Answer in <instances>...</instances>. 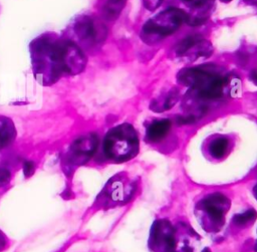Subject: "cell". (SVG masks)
Here are the masks:
<instances>
[{
	"label": "cell",
	"instance_id": "1",
	"mask_svg": "<svg viewBox=\"0 0 257 252\" xmlns=\"http://www.w3.org/2000/svg\"><path fill=\"white\" fill-rule=\"evenodd\" d=\"M32 69L36 80L43 85H51L64 73L63 39L49 32L35 38L30 43Z\"/></svg>",
	"mask_w": 257,
	"mask_h": 252
},
{
	"label": "cell",
	"instance_id": "2",
	"mask_svg": "<svg viewBox=\"0 0 257 252\" xmlns=\"http://www.w3.org/2000/svg\"><path fill=\"white\" fill-rule=\"evenodd\" d=\"M179 83L190 87L202 99H217L223 95L227 78L210 66L185 68L178 74Z\"/></svg>",
	"mask_w": 257,
	"mask_h": 252
},
{
	"label": "cell",
	"instance_id": "3",
	"mask_svg": "<svg viewBox=\"0 0 257 252\" xmlns=\"http://www.w3.org/2000/svg\"><path fill=\"white\" fill-rule=\"evenodd\" d=\"M139 138L136 130L128 123L110 129L103 139L102 150L105 157L121 163L134 158L139 152Z\"/></svg>",
	"mask_w": 257,
	"mask_h": 252
},
{
	"label": "cell",
	"instance_id": "4",
	"mask_svg": "<svg viewBox=\"0 0 257 252\" xmlns=\"http://www.w3.org/2000/svg\"><path fill=\"white\" fill-rule=\"evenodd\" d=\"M189 15L179 8H169L149 19L143 26V35L147 38H163L175 33Z\"/></svg>",
	"mask_w": 257,
	"mask_h": 252
},
{
	"label": "cell",
	"instance_id": "5",
	"mask_svg": "<svg viewBox=\"0 0 257 252\" xmlns=\"http://www.w3.org/2000/svg\"><path fill=\"white\" fill-rule=\"evenodd\" d=\"M149 244L156 252H176L175 230L170 222L159 220L151 229Z\"/></svg>",
	"mask_w": 257,
	"mask_h": 252
},
{
	"label": "cell",
	"instance_id": "6",
	"mask_svg": "<svg viewBox=\"0 0 257 252\" xmlns=\"http://www.w3.org/2000/svg\"><path fill=\"white\" fill-rule=\"evenodd\" d=\"M198 207L202 210L207 219L213 223L214 227H221L224 222L226 212L230 208V201L221 193H213L206 196L199 204Z\"/></svg>",
	"mask_w": 257,
	"mask_h": 252
},
{
	"label": "cell",
	"instance_id": "7",
	"mask_svg": "<svg viewBox=\"0 0 257 252\" xmlns=\"http://www.w3.org/2000/svg\"><path fill=\"white\" fill-rule=\"evenodd\" d=\"M98 146V138L95 134H87L77 138L69 147L67 161L72 165L86 163L95 153Z\"/></svg>",
	"mask_w": 257,
	"mask_h": 252
},
{
	"label": "cell",
	"instance_id": "8",
	"mask_svg": "<svg viewBox=\"0 0 257 252\" xmlns=\"http://www.w3.org/2000/svg\"><path fill=\"white\" fill-rule=\"evenodd\" d=\"M76 36L85 45H92L104 38L105 28L89 16L80 17L73 26Z\"/></svg>",
	"mask_w": 257,
	"mask_h": 252
},
{
	"label": "cell",
	"instance_id": "9",
	"mask_svg": "<svg viewBox=\"0 0 257 252\" xmlns=\"http://www.w3.org/2000/svg\"><path fill=\"white\" fill-rule=\"evenodd\" d=\"M86 65V56L75 42L63 39V68L65 74L80 73Z\"/></svg>",
	"mask_w": 257,
	"mask_h": 252
},
{
	"label": "cell",
	"instance_id": "10",
	"mask_svg": "<svg viewBox=\"0 0 257 252\" xmlns=\"http://www.w3.org/2000/svg\"><path fill=\"white\" fill-rule=\"evenodd\" d=\"M210 44L199 34H191L182 39L176 46V54L179 56L196 55L205 56L206 53H210Z\"/></svg>",
	"mask_w": 257,
	"mask_h": 252
},
{
	"label": "cell",
	"instance_id": "11",
	"mask_svg": "<svg viewBox=\"0 0 257 252\" xmlns=\"http://www.w3.org/2000/svg\"><path fill=\"white\" fill-rule=\"evenodd\" d=\"M171 129V120L169 119H159L153 121L146 132V139L148 142L157 143L163 140Z\"/></svg>",
	"mask_w": 257,
	"mask_h": 252
},
{
	"label": "cell",
	"instance_id": "12",
	"mask_svg": "<svg viewBox=\"0 0 257 252\" xmlns=\"http://www.w3.org/2000/svg\"><path fill=\"white\" fill-rule=\"evenodd\" d=\"M16 137V129L13 121L6 116L0 115V150L9 146Z\"/></svg>",
	"mask_w": 257,
	"mask_h": 252
},
{
	"label": "cell",
	"instance_id": "13",
	"mask_svg": "<svg viewBox=\"0 0 257 252\" xmlns=\"http://www.w3.org/2000/svg\"><path fill=\"white\" fill-rule=\"evenodd\" d=\"M229 149V140L226 137H219L213 140L209 145V153L214 159H221Z\"/></svg>",
	"mask_w": 257,
	"mask_h": 252
},
{
	"label": "cell",
	"instance_id": "14",
	"mask_svg": "<svg viewBox=\"0 0 257 252\" xmlns=\"http://www.w3.org/2000/svg\"><path fill=\"white\" fill-rule=\"evenodd\" d=\"M257 217V213L255 210H248L242 214H238L235 215V217L233 218V222L237 225V226H246L248 224H250L252 221H254Z\"/></svg>",
	"mask_w": 257,
	"mask_h": 252
},
{
	"label": "cell",
	"instance_id": "15",
	"mask_svg": "<svg viewBox=\"0 0 257 252\" xmlns=\"http://www.w3.org/2000/svg\"><path fill=\"white\" fill-rule=\"evenodd\" d=\"M178 98H179V91L177 88H173L168 92L166 97L162 100V104L159 105L156 109H163V110L170 109L176 104V102L178 101Z\"/></svg>",
	"mask_w": 257,
	"mask_h": 252
},
{
	"label": "cell",
	"instance_id": "16",
	"mask_svg": "<svg viewBox=\"0 0 257 252\" xmlns=\"http://www.w3.org/2000/svg\"><path fill=\"white\" fill-rule=\"evenodd\" d=\"M227 83L230 85V94L233 97H236L241 92V80L238 76H231L230 79L227 78Z\"/></svg>",
	"mask_w": 257,
	"mask_h": 252
},
{
	"label": "cell",
	"instance_id": "17",
	"mask_svg": "<svg viewBox=\"0 0 257 252\" xmlns=\"http://www.w3.org/2000/svg\"><path fill=\"white\" fill-rule=\"evenodd\" d=\"M186 6L190 7V8H194V9H198V8H202L204 6H206L207 4H209V2L211 0H181Z\"/></svg>",
	"mask_w": 257,
	"mask_h": 252
},
{
	"label": "cell",
	"instance_id": "18",
	"mask_svg": "<svg viewBox=\"0 0 257 252\" xmlns=\"http://www.w3.org/2000/svg\"><path fill=\"white\" fill-rule=\"evenodd\" d=\"M163 1L164 0H143V4L148 10L154 11L163 3Z\"/></svg>",
	"mask_w": 257,
	"mask_h": 252
},
{
	"label": "cell",
	"instance_id": "19",
	"mask_svg": "<svg viewBox=\"0 0 257 252\" xmlns=\"http://www.w3.org/2000/svg\"><path fill=\"white\" fill-rule=\"evenodd\" d=\"M34 172V164L32 162H26L24 164V167H23V173L26 177H29L33 174Z\"/></svg>",
	"mask_w": 257,
	"mask_h": 252
},
{
	"label": "cell",
	"instance_id": "20",
	"mask_svg": "<svg viewBox=\"0 0 257 252\" xmlns=\"http://www.w3.org/2000/svg\"><path fill=\"white\" fill-rule=\"evenodd\" d=\"M10 179V173L9 171L5 169H0V186L6 184Z\"/></svg>",
	"mask_w": 257,
	"mask_h": 252
},
{
	"label": "cell",
	"instance_id": "21",
	"mask_svg": "<svg viewBox=\"0 0 257 252\" xmlns=\"http://www.w3.org/2000/svg\"><path fill=\"white\" fill-rule=\"evenodd\" d=\"M6 246V237L5 235L0 231V251L3 250Z\"/></svg>",
	"mask_w": 257,
	"mask_h": 252
},
{
	"label": "cell",
	"instance_id": "22",
	"mask_svg": "<svg viewBox=\"0 0 257 252\" xmlns=\"http://www.w3.org/2000/svg\"><path fill=\"white\" fill-rule=\"evenodd\" d=\"M250 79L251 81L257 85V70H252L251 73H250Z\"/></svg>",
	"mask_w": 257,
	"mask_h": 252
},
{
	"label": "cell",
	"instance_id": "23",
	"mask_svg": "<svg viewBox=\"0 0 257 252\" xmlns=\"http://www.w3.org/2000/svg\"><path fill=\"white\" fill-rule=\"evenodd\" d=\"M244 1H246L247 3H250V4L257 5V0H244Z\"/></svg>",
	"mask_w": 257,
	"mask_h": 252
},
{
	"label": "cell",
	"instance_id": "24",
	"mask_svg": "<svg viewBox=\"0 0 257 252\" xmlns=\"http://www.w3.org/2000/svg\"><path fill=\"white\" fill-rule=\"evenodd\" d=\"M253 193H254V196H255L256 199H257V185L255 186V188H254V190H253Z\"/></svg>",
	"mask_w": 257,
	"mask_h": 252
},
{
	"label": "cell",
	"instance_id": "25",
	"mask_svg": "<svg viewBox=\"0 0 257 252\" xmlns=\"http://www.w3.org/2000/svg\"><path fill=\"white\" fill-rule=\"evenodd\" d=\"M220 1H222V2H224V3H229V2L232 1V0H220Z\"/></svg>",
	"mask_w": 257,
	"mask_h": 252
},
{
	"label": "cell",
	"instance_id": "26",
	"mask_svg": "<svg viewBox=\"0 0 257 252\" xmlns=\"http://www.w3.org/2000/svg\"><path fill=\"white\" fill-rule=\"evenodd\" d=\"M203 252H211V251H210L209 249H207V248H206L205 250H203Z\"/></svg>",
	"mask_w": 257,
	"mask_h": 252
}]
</instances>
